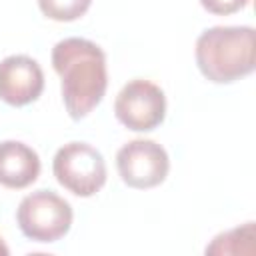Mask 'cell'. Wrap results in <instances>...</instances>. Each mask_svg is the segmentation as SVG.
I'll return each instance as SVG.
<instances>
[{"mask_svg":"<svg viewBox=\"0 0 256 256\" xmlns=\"http://www.w3.org/2000/svg\"><path fill=\"white\" fill-rule=\"evenodd\" d=\"M52 66L62 80V100L70 118L88 116L108 86L102 48L86 38H64L52 48Z\"/></svg>","mask_w":256,"mask_h":256,"instance_id":"obj_1","label":"cell"},{"mask_svg":"<svg viewBox=\"0 0 256 256\" xmlns=\"http://www.w3.org/2000/svg\"><path fill=\"white\" fill-rule=\"evenodd\" d=\"M194 56L210 82H236L254 72L256 32L252 26H212L198 36Z\"/></svg>","mask_w":256,"mask_h":256,"instance_id":"obj_2","label":"cell"},{"mask_svg":"<svg viewBox=\"0 0 256 256\" xmlns=\"http://www.w3.org/2000/svg\"><path fill=\"white\" fill-rule=\"evenodd\" d=\"M72 206L52 190H36L24 196L16 210L22 234L34 242H56L72 226Z\"/></svg>","mask_w":256,"mask_h":256,"instance_id":"obj_3","label":"cell"},{"mask_svg":"<svg viewBox=\"0 0 256 256\" xmlns=\"http://www.w3.org/2000/svg\"><path fill=\"white\" fill-rule=\"evenodd\" d=\"M52 170L60 186L82 198L94 196L106 182V162L86 142H68L58 148Z\"/></svg>","mask_w":256,"mask_h":256,"instance_id":"obj_4","label":"cell"},{"mask_svg":"<svg viewBox=\"0 0 256 256\" xmlns=\"http://www.w3.org/2000/svg\"><path fill=\"white\" fill-rule=\"evenodd\" d=\"M114 114L128 130L150 132L160 126L166 116V96L154 82L134 78L118 92L114 100Z\"/></svg>","mask_w":256,"mask_h":256,"instance_id":"obj_5","label":"cell"},{"mask_svg":"<svg viewBox=\"0 0 256 256\" xmlns=\"http://www.w3.org/2000/svg\"><path fill=\"white\" fill-rule=\"evenodd\" d=\"M116 168L130 188H154L162 184L170 170L168 152L154 140L136 138L126 142L116 154Z\"/></svg>","mask_w":256,"mask_h":256,"instance_id":"obj_6","label":"cell"},{"mask_svg":"<svg viewBox=\"0 0 256 256\" xmlns=\"http://www.w3.org/2000/svg\"><path fill=\"white\" fill-rule=\"evenodd\" d=\"M44 90L40 64L24 54H12L0 62V100L10 106H26Z\"/></svg>","mask_w":256,"mask_h":256,"instance_id":"obj_7","label":"cell"},{"mask_svg":"<svg viewBox=\"0 0 256 256\" xmlns=\"http://www.w3.org/2000/svg\"><path fill=\"white\" fill-rule=\"evenodd\" d=\"M40 174L36 150L18 140L0 142V184L12 190L30 186Z\"/></svg>","mask_w":256,"mask_h":256,"instance_id":"obj_8","label":"cell"},{"mask_svg":"<svg viewBox=\"0 0 256 256\" xmlns=\"http://www.w3.org/2000/svg\"><path fill=\"white\" fill-rule=\"evenodd\" d=\"M92 0H38L42 14L56 22H72L84 16Z\"/></svg>","mask_w":256,"mask_h":256,"instance_id":"obj_9","label":"cell"},{"mask_svg":"<svg viewBox=\"0 0 256 256\" xmlns=\"http://www.w3.org/2000/svg\"><path fill=\"white\" fill-rule=\"evenodd\" d=\"M200 4L210 14L228 16V14H234V12L242 10L248 4V0H200Z\"/></svg>","mask_w":256,"mask_h":256,"instance_id":"obj_10","label":"cell"},{"mask_svg":"<svg viewBox=\"0 0 256 256\" xmlns=\"http://www.w3.org/2000/svg\"><path fill=\"white\" fill-rule=\"evenodd\" d=\"M0 254H2V256H6V254H8V248H6V244L2 242V238H0Z\"/></svg>","mask_w":256,"mask_h":256,"instance_id":"obj_11","label":"cell"}]
</instances>
